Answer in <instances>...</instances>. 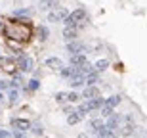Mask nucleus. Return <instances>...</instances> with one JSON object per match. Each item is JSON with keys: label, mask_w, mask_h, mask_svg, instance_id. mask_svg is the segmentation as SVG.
Returning a JSON list of instances; mask_svg holds the SVG:
<instances>
[{"label": "nucleus", "mask_w": 147, "mask_h": 138, "mask_svg": "<svg viewBox=\"0 0 147 138\" xmlns=\"http://www.w3.org/2000/svg\"><path fill=\"white\" fill-rule=\"evenodd\" d=\"M4 33H6V37H10V39L25 42V40H29V37H31V29H29V25L25 21H17V23L8 25V27L4 29Z\"/></svg>", "instance_id": "nucleus-1"}, {"label": "nucleus", "mask_w": 147, "mask_h": 138, "mask_svg": "<svg viewBox=\"0 0 147 138\" xmlns=\"http://www.w3.org/2000/svg\"><path fill=\"white\" fill-rule=\"evenodd\" d=\"M86 19H88V14H86V10L84 8H78V10H75L73 14H69V16L63 19L65 21V25H73V27H84L86 25Z\"/></svg>", "instance_id": "nucleus-2"}, {"label": "nucleus", "mask_w": 147, "mask_h": 138, "mask_svg": "<svg viewBox=\"0 0 147 138\" xmlns=\"http://www.w3.org/2000/svg\"><path fill=\"white\" fill-rule=\"evenodd\" d=\"M120 104V96L119 94H115V96H111V98H107L103 102V105L99 107V113H101V117H107V115H111L115 111V107Z\"/></svg>", "instance_id": "nucleus-3"}, {"label": "nucleus", "mask_w": 147, "mask_h": 138, "mask_svg": "<svg viewBox=\"0 0 147 138\" xmlns=\"http://www.w3.org/2000/svg\"><path fill=\"white\" fill-rule=\"evenodd\" d=\"M33 65H34V61L31 56H25L21 52V54L17 56V61H16V67L19 69V71L23 73H29V71H33Z\"/></svg>", "instance_id": "nucleus-4"}, {"label": "nucleus", "mask_w": 147, "mask_h": 138, "mask_svg": "<svg viewBox=\"0 0 147 138\" xmlns=\"http://www.w3.org/2000/svg\"><path fill=\"white\" fill-rule=\"evenodd\" d=\"M69 16V12H67V8H52V12L48 14V21L50 23H59V21H63L65 17Z\"/></svg>", "instance_id": "nucleus-5"}, {"label": "nucleus", "mask_w": 147, "mask_h": 138, "mask_svg": "<svg viewBox=\"0 0 147 138\" xmlns=\"http://www.w3.org/2000/svg\"><path fill=\"white\" fill-rule=\"evenodd\" d=\"M122 125V115L120 113H111V115H107V123H105V127H109L111 131H119V127Z\"/></svg>", "instance_id": "nucleus-6"}, {"label": "nucleus", "mask_w": 147, "mask_h": 138, "mask_svg": "<svg viewBox=\"0 0 147 138\" xmlns=\"http://www.w3.org/2000/svg\"><path fill=\"white\" fill-rule=\"evenodd\" d=\"M10 125H11L13 128H17V131H29L33 123L29 121V119H21V117H11V119H10Z\"/></svg>", "instance_id": "nucleus-7"}, {"label": "nucleus", "mask_w": 147, "mask_h": 138, "mask_svg": "<svg viewBox=\"0 0 147 138\" xmlns=\"http://www.w3.org/2000/svg\"><path fill=\"white\" fill-rule=\"evenodd\" d=\"M67 50H69V54H86V44L73 39V40H67Z\"/></svg>", "instance_id": "nucleus-8"}, {"label": "nucleus", "mask_w": 147, "mask_h": 138, "mask_svg": "<svg viewBox=\"0 0 147 138\" xmlns=\"http://www.w3.org/2000/svg\"><path fill=\"white\" fill-rule=\"evenodd\" d=\"M96 96H99V88L94 86V84H86V88L82 90V98L90 100V98H96Z\"/></svg>", "instance_id": "nucleus-9"}, {"label": "nucleus", "mask_w": 147, "mask_h": 138, "mask_svg": "<svg viewBox=\"0 0 147 138\" xmlns=\"http://www.w3.org/2000/svg\"><path fill=\"white\" fill-rule=\"evenodd\" d=\"M69 61H71V65L80 67L82 63H86V61H88V58H86V54H71V56H69Z\"/></svg>", "instance_id": "nucleus-10"}, {"label": "nucleus", "mask_w": 147, "mask_h": 138, "mask_svg": "<svg viewBox=\"0 0 147 138\" xmlns=\"http://www.w3.org/2000/svg\"><path fill=\"white\" fill-rule=\"evenodd\" d=\"M44 63H46V67H50V69H54V71H59L61 67H63V61L59 60V58H48V60L44 61Z\"/></svg>", "instance_id": "nucleus-11"}, {"label": "nucleus", "mask_w": 147, "mask_h": 138, "mask_svg": "<svg viewBox=\"0 0 147 138\" xmlns=\"http://www.w3.org/2000/svg\"><path fill=\"white\" fill-rule=\"evenodd\" d=\"M59 73H61V77H65V79H71L73 75H78V67L76 65H69V67H61L59 69Z\"/></svg>", "instance_id": "nucleus-12"}, {"label": "nucleus", "mask_w": 147, "mask_h": 138, "mask_svg": "<svg viewBox=\"0 0 147 138\" xmlns=\"http://www.w3.org/2000/svg\"><path fill=\"white\" fill-rule=\"evenodd\" d=\"M76 35H78V27H73V25H65V29H63V37H65V40H73V39H76Z\"/></svg>", "instance_id": "nucleus-13"}, {"label": "nucleus", "mask_w": 147, "mask_h": 138, "mask_svg": "<svg viewBox=\"0 0 147 138\" xmlns=\"http://www.w3.org/2000/svg\"><path fill=\"white\" fill-rule=\"evenodd\" d=\"M69 84H71L73 88H78V86H86V83H84V75H73L71 79H69Z\"/></svg>", "instance_id": "nucleus-14"}, {"label": "nucleus", "mask_w": 147, "mask_h": 138, "mask_svg": "<svg viewBox=\"0 0 147 138\" xmlns=\"http://www.w3.org/2000/svg\"><path fill=\"white\" fill-rule=\"evenodd\" d=\"M0 67H2L4 71H8V73L16 71V63H13L11 60H6V58H0Z\"/></svg>", "instance_id": "nucleus-15"}, {"label": "nucleus", "mask_w": 147, "mask_h": 138, "mask_svg": "<svg viewBox=\"0 0 147 138\" xmlns=\"http://www.w3.org/2000/svg\"><path fill=\"white\" fill-rule=\"evenodd\" d=\"M82 113L80 111H69V117H67V123L69 125H76V123H80L82 121Z\"/></svg>", "instance_id": "nucleus-16"}, {"label": "nucleus", "mask_w": 147, "mask_h": 138, "mask_svg": "<svg viewBox=\"0 0 147 138\" xmlns=\"http://www.w3.org/2000/svg\"><path fill=\"white\" fill-rule=\"evenodd\" d=\"M8 100H10V105H16L17 102H19V92H17V88H13V86L10 88V94H8Z\"/></svg>", "instance_id": "nucleus-17"}, {"label": "nucleus", "mask_w": 147, "mask_h": 138, "mask_svg": "<svg viewBox=\"0 0 147 138\" xmlns=\"http://www.w3.org/2000/svg\"><path fill=\"white\" fill-rule=\"evenodd\" d=\"M96 134H98V136H101V138H111V136H115V133L111 131L109 127H105V125L101 128H98V133H96Z\"/></svg>", "instance_id": "nucleus-18"}, {"label": "nucleus", "mask_w": 147, "mask_h": 138, "mask_svg": "<svg viewBox=\"0 0 147 138\" xmlns=\"http://www.w3.org/2000/svg\"><path fill=\"white\" fill-rule=\"evenodd\" d=\"M94 67H96V71H98V73L105 71V69L109 67V60H105V58H103V60H98V61H96V65H94Z\"/></svg>", "instance_id": "nucleus-19"}, {"label": "nucleus", "mask_w": 147, "mask_h": 138, "mask_svg": "<svg viewBox=\"0 0 147 138\" xmlns=\"http://www.w3.org/2000/svg\"><path fill=\"white\" fill-rule=\"evenodd\" d=\"M98 81H99V73L98 71H94V73H90V75L84 77V83H86V84H96Z\"/></svg>", "instance_id": "nucleus-20"}, {"label": "nucleus", "mask_w": 147, "mask_h": 138, "mask_svg": "<svg viewBox=\"0 0 147 138\" xmlns=\"http://www.w3.org/2000/svg\"><path fill=\"white\" fill-rule=\"evenodd\" d=\"M55 100H57V104H67L69 102V92H57Z\"/></svg>", "instance_id": "nucleus-21"}, {"label": "nucleus", "mask_w": 147, "mask_h": 138, "mask_svg": "<svg viewBox=\"0 0 147 138\" xmlns=\"http://www.w3.org/2000/svg\"><path fill=\"white\" fill-rule=\"evenodd\" d=\"M103 125H105V123H103V117H101V119H94V121H90V127L96 128V131H98V128H101Z\"/></svg>", "instance_id": "nucleus-22"}, {"label": "nucleus", "mask_w": 147, "mask_h": 138, "mask_svg": "<svg viewBox=\"0 0 147 138\" xmlns=\"http://www.w3.org/2000/svg\"><path fill=\"white\" fill-rule=\"evenodd\" d=\"M48 35H50L48 27H38V37H40V40H46V39H48Z\"/></svg>", "instance_id": "nucleus-23"}, {"label": "nucleus", "mask_w": 147, "mask_h": 138, "mask_svg": "<svg viewBox=\"0 0 147 138\" xmlns=\"http://www.w3.org/2000/svg\"><path fill=\"white\" fill-rule=\"evenodd\" d=\"M31 128H33V134H36V136H42L44 134V128L40 127V125H34V127L31 125Z\"/></svg>", "instance_id": "nucleus-24"}, {"label": "nucleus", "mask_w": 147, "mask_h": 138, "mask_svg": "<svg viewBox=\"0 0 147 138\" xmlns=\"http://www.w3.org/2000/svg\"><path fill=\"white\" fill-rule=\"evenodd\" d=\"M13 16H16V17H23V16H31V12H29V10H17V12H13Z\"/></svg>", "instance_id": "nucleus-25"}, {"label": "nucleus", "mask_w": 147, "mask_h": 138, "mask_svg": "<svg viewBox=\"0 0 147 138\" xmlns=\"http://www.w3.org/2000/svg\"><path fill=\"white\" fill-rule=\"evenodd\" d=\"M0 138H11V133L6 128H0Z\"/></svg>", "instance_id": "nucleus-26"}, {"label": "nucleus", "mask_w": 147, "mask_h": 138, "mask_svg": "<svg viewBox=\"0 0 147 138\" xmlns=\"http://www.w3.org/2000/svg\"><path fill=\"white\" fill-rule=\"evenodd\" d=\"M4 88H11L10 81H0V90H4Z\"/></svg>", "instance_id": "nucleus-27"}, {"label": "nucleus", "mask_w": 147, "mask_h": 138, "mask_svg": "<svg viewBox=\"0 0 147 138\" xmlns=\"http://www.w3.org/2000/svg\"><path fill=\"white\" fill-rule=\"evenodd\" d=\"M78 98H80V96H78L76 92H69V102H71V104H73V102H76Z\"/></svg>", "instance_id": "nucleus-28"}, {"label": "nucleus", "mask_w": 147, "mask_h": 138, "mask_svg": "<svg viewBox=\"0 0 147 138\" xmlns=\"http://www.w3.org/2000/svg\"><path fill=\"white\" fill-rule=\"evenodd\" d=\"M29 88H31V90H36L38 88V81H36V79H33V81L29 83Z\"/></svg>", "instance_id": "nucleus-29"}, {"label": "nucleus", "mask_w": 147, "mask_h": 138, "mask_svg": "<svg viewBox=\"0 0 147 138\" xmlns=\"http://www.w3.org/2000/svg\"><path fill=\"white\" fill-rule=\"evenodd\" d=\"M11 136H16V138H23V136H25V133H23V131H16V133H11Z\"/></svg>", "instance_id": "nucleus-30"}, {"label": "nucleus", "mask_w": 147, "mask_h": 138, "mask_svg": "<svg viewBox=\"0 0 147 138\" xmlns=\"http://www.w3.org/2000/svg\"><path fill=\"white\" fill-rule=\"evenodd\" d=\"M2 100H4V96H2V90H0V102H2Z\"/></svg>", "instance_id": "nucleus-31"}, {"label": "nucleus", "mask_w": 147, "mask_h": 138, "mask_svg": "<svg viewBox=\"0 0 147 138\" xmlns=\"http://www.w3.org/2000/svg\"><path fill=\"white\" fill-rule=\"evenodd\" d=\"M145 136H147V131H145Z\"/></svg>", "instance_id": "nucleus-32"}]
</instances>
